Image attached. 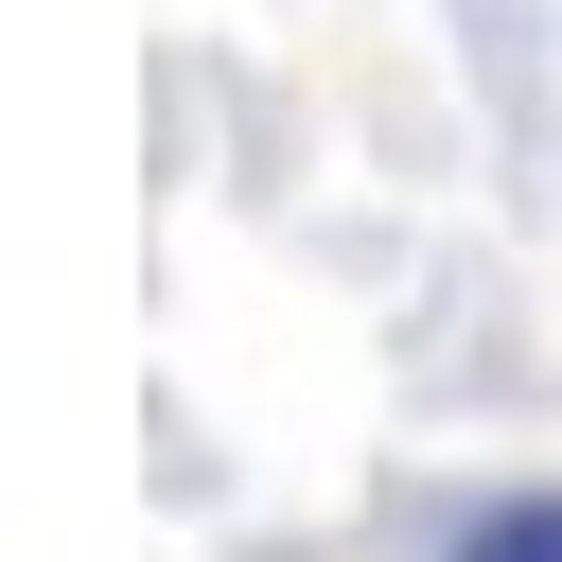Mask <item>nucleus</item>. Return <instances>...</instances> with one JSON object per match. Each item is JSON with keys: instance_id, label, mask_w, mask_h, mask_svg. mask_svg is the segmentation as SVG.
Returning <instances> with one entry per match:
<instances>
[{"instance_id": "f257e3e1", "label": "nucleus", "mask_w": 562, "mask_h": 562, "mask_svg": "<svg viewBox=\"0 0 562 562\" xmlns=\"http://www.w3.org/2000/svg\"><path fill=\"white\" fill-rule=\"evenodd\" d=\"M457 562H562V492H492L457 527Z\"/></svg>"}]
</instances>
